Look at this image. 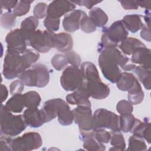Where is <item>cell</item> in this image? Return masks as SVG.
Returning <instances> with one entry per match:
<instances>
[{
	"label": "cell",
	"instance_id": "cell-30",
	"mask_svg": "<svg viewBox=\"0 0 151 151\" xmlns=\"http://www.w3.org/2000/svg\"><path fill=\"white\" fill-rule=\"evenodd\" d=\"M19 78L22 81L25 86L28 87H37V77L35 70L31 67L25 70L20 76Z\"/></svg>",
	"mask_w": 151,
	"mask_h": 151
},
{
	"label": "cell",
	"instance_id": "cell-37",
	"mask_svg": "<svg viewBox=\"0 0 151 151\" xmlns=\"http://www.w3.org/2000/svg\"><path fill=\"white\" fill-rule=\"evenodd\" d=\"M16 16L11 11H9L1 16L0 22L1 25L5 29H9L12 28L16 22Z\"/></svg>",
	"mask_w": 151,
	"mask_h": 151
},
{
	"label": "cell",
	"instance_id": "cell-21",
	"mask_svg": "<svg viewBox=\"0 0 151 151\" xmlns=\"http://www.w3.org/2000/svg\"><path fill=\"white\" fill-rule=\"evenodd\" d=\"M58 121L63 126H68L73 123V114L72 110L65 101L63 100L60 104L57 113Z\"/></svg>",
	"mask_w": 151,
	"mask_h": 151
},
{
	"label": "cell",
	"instance_id": "cell-11",
	"mask_svg": "<svg viewBox=\"0 0 151 151\" xmlns=\"http://www.w3.org/2000/svg\"><path fill=\"white\" fill-rule=\"evenodd\" d=\"M73 121L78 126L80 130H94L91 107L77 106L72 110Z\"/></svg>",
	"mask_w": 151,
	"mask_h": 151
},
{
	"label": "cell",
	"instance_id": "cell-38",
	"mask_svg": "<svg viewBox=\"0 0 151 151\" xmlns=\"http://www.w3.org/2000/svg\"><path fill=\"white\" fill-rule=\"evenodd\" d=\"M51 63L53 67L57 71H60L66 67L68 63L64 54H57L51 58Z\"/></svg>",
	"mask_w": 151,
	"mask_h": 151
},
{
	"label": "cell",
	"instance_id": "cell-47",
	"mask_svg": "<svg viewBox=\"0 0 151 151\" xmlns=\"http://www.w3.org/2000/svg\"><path fill=\"white\" fill-rule=\"evenodd\" d=\"M74 4H77L80 6H86L87 9H92V8L97 4L101 2V1H95L90 0H79V1H72Z\"/></svg>",
	"mask_w": 151,
	"mask_h": 151
},
{
	"label": "cell",
	"instance_id": "cell-13",
	"mask_svg": "<svg viewBox=\"0 0 151 151\" xmlns=\"http://www.w3.org/2000/svg\"><path fill=\"white\" fill-rule=\"evenodd\" d=\"M90 97V94L83 81L82 84L77 90L66 96V100L67 103L72 105L91 107V102L88 100Z\"/></svg>",
	"mask_w": 151,
	"mask_h": 151
},
{
	"label": "cell",
	"instance_id": "cell-19",
	"mask_svg": "<svg viewBox=\"0 0 151 151\" xmlns=\"http://www.w3.org/2000/svg\"><path fill=\"white\" fill-rule=\"evenodd\" d=\"M131 61L132 63L150 68V50L146 47L137 50L132 55Z\"/></svg>",
	"mask_w": 151,
	"mask_h": 151
},
{
	"label": "cell",
	"instance_id": "cell-36",
	"mask_svg": "<svg viewBox=\"0 0 151 151\" xmlns=\"http://www.w3.org/2000/svg\"><path fill=\"white\" fill-rule=\"evenodd\" d=\"M34 1H18L12 12L16 17H22L27 14L30 9L31 4Z\"/></svg>",
	"mask_w": 151,
	"mask_h": 151
},
{
	"label": "cell",
	"instance_id": "cell-3",
	"mask_svg": "<svg viewBox=\"0 0 151 151\" xmlns=\"http://www.w3.org/2000/svg\"><path fill=\"white\" fill-rule=\"evenodd\" d=\"M27 124L23 115H14L5 105L1 104L0 111L1 134L11 137L15 136L22 132Z\"/></svg>",
	"mask_w": 151,
	"mask_h": 151
},
{
	"label": "cell",
	"instance_id": "cell-2",
	"mask_svg": "<svg viewBox=\"0 0 151 151\" xmlns=\"http://www.w3.org/2000/svg\"><path fill=\"white\" fill-rule=\"evenodd\" d=\"M80 69L90 96L96 100L107 97L110 94V88L101 81L96 65L91 62L86 61L81 64Z\"/></svg>",
	"mask_w": 151,
	"mask_h": 151
},
{
	"label": "cell",
	"instance_id": "cell-7",
	"mask_svg": "<svg viewBox=\"0 0 151 151\" xmlns=\"http://www.w3.org/2000/svg\"><path fill=\"white\" fill-rule=\"evenodd\" d=\"M55 33L49 30H36L28 37V45L32 47L39 52H48L54 48Z\"/></svg>",
	"mask_w": 151,
	"mask_h": 151
},
{
	"label": "cell",
	"instance_id": "cell-10",
	"mask_svg": "<svg viewBox=\"0 0 151 151\" xmlns=\"http://www.w3.org/2000/svg\"><path fill=\"white\" fill-rule=\"evenodd\" d=\"M5 41L7 50L22 54L27 49V40L21 29L17 28L11 30L6 35Z\"/></svg>",
	"mask_w": 151,
	"mask_h": 151
},
{
	"label": "cell",
	"instance_id": "cell-28",
	"mask_svg": "<svg viewBox=\"0 0 151 151\" xmlns=\"http://www.w3.org/2000/svg\"><path fill=\"white\" fill-rule=\"evenodd\" d=\"M111 139L110 144L112 146L109 150L116 151H122L126 149L125 140L123 134L120 131H113L110 132Z\"/></svg>",
	"mask_w": 151,
	"mask_h": 151
},
{
	"label": "cell",
	"instance_id": "cell-52",
	"mask_svg": "<svg viewBox=\"0 0 151 151\" xmlns=\"http://www.w3.org/2000/svg\"><path fill=\"white\" fill-rule=\"evenodd\" d=\"M138 6L145 8L146 9L150 10L151 1H136Z\"/></svg>",
	"mask_w": 151,
	"mask_h": 151
},
{
	"label": "cell",
	"instance_id": "cell-33",
	"mask_svg": "<svg viewBox=\"0 0 151 151\" xmlns=\"http://www.w3.org/2000/svg\"><path fill=\"white\" fill-rule=\"evenodd\" d=\"M23 63L25 68L28 69L32 66L40 58V54L36 50L32 49H27L23 53L21 54Z\"/></svg>",
	"mask_w": 151,
	"mask_h": 151
},
{
	"label": "cell",
	"instance_id": "cell-50",
	"mask_svg": "<svg viewBox=\"0 0 151 151\" xmlns=\"http://www.w3.org/2000/svg\"><path fill=\"white\" fill-rule=\"evenodd\" d=\"M140 37L146 41L150 42V28H148L147 26H144L140 31Z\"/></svg>",
	"mask_w": 151,
	"mask_h": 151
},
{
	"label": "cell",
	"instance_id": "cell-4",
	"mask_svg": "<svg viewBox=\"0 0 151 151\" xmlns=\"http://www.w3.org/2000/svg\"><path fill=\"white\" fill-rule=\"evenodd\" d=\"M103 35L98 49L107 47H117L127 38L129 32L122 20L114 22L109 27H103Z\"/></svg>",
	"mask_w": 151,
	"mask_h": 151
},
{
	"label": "cell",
	"instance_id": "cell-12",
	"mask_svg": "<svg viewBox=\"0 0 151 151\" xmlns=\"http://www.w3.org/2000/svg\"><path fill=\"white\" fill-rule=\"evenodd\" d=\"M76 6L72 1L55 0L50 3L47 8V15L54 18H60L64 14L74 10Z\"/></svg>",
	"mask_w": 151,
	"mask_h": 151
},
{
	"label": "cell",
	"instance_id": "cell-42",
	"mask_svg": "<svg viewBox=\"0 0 151 151\" xmlns=\"http://www.w3.org/2000/svg\"><path fill=\"white\" fill-rule=\"evenodd\" d=\"M116 110L120 114L132 113L133 111V104L129 101L122 100L117 103L116 105Z\"/></svg>",
	"mask_w": 151,
	"mask_h": 151
},
{
	"label": "cell",
	"instance_id": "cell-8",
	"mask_svg": "<svg viewBox=\"0 0 151 151\" xmlns=\"http://www.w3.org/2000/svg\"><path fill=\"white\" fill-rule=\"evenodd\" d=\"M42 145L41 135L37 132H27L12 139V149L14 151H30L40 148Z\"/></svg>",
	"mask_w": 151,
	"mask_h": 151
},
{
	"label": "cell",
	"instance_id": "cell-6",
	"mask_svg": "<svg viewBox=\"0 0 151 151\" xmlns=\"http://www.w3.org/2000/svg\"><path fill=\"white\" fill-rule=\"evenodd\" d=\"M93 129H108L113 131H120L119 116L106 109L96 110L93 114Z\"/></svg>",
	"mask_w": 151,
	"mask_h": 151
},
{
	"label": "cell",
	"instance_id": "cell-51",
	"mask_svg": "<svg viewBox=\"0 0 151 151\" xmlns=\"http://www.w3.org/2000/svg\"><path fill=\"white\" fill-rule=\"evenodd\" d=\"M8 96V91L6 87L4 84H1V100L2 103L4 101H5Z\"/></svg>",
	"mask_w": 151,
	"mask_h": 151
},
{
	"label": "cell",
	"instance_id": "cell-16",
	"mask_svg": "<svg viewBox=\"0 0 151 151\" xmlns=\"http://www.w3.org/2000/svg\"><path fill=\"white\" fill-rule=\"evenodd\" d=\"M150 122L148 117H145L143 122L136 119L134 124L130 131L133 135L145 139L148 143H151Z\"/></svg>",
	"mask_w": 151,
	"mask_h": 151
},
{
	"label": "cell",
	"instance_id": "cell-49",
	"mask_svg": "<svg viewBox=\"0 0 151 151\" xmlns=\"http://www.w3.org/2000/svg\"><path fill=\"white\" fill-rule=\"evenodd\" d=\"M17 2H18V1H11V0L0 1L1 9L4 8L9 11H11V9H13L15 6Z\"/></svg>",
	"mask_w": 151,
	"mask_h": 151
},
{
	"label": "cell",
	"instance_id": "cell-29",
	"mask_svg": "<svg viewBox=\"0 0 151 151\" xmlns=\"http://www.w3.org/2000/svg\"><path fill=\"white\" fill-rule=\"evenodd\" d=\"M134 73L137 76L139 80L142 82L145 88L149 90L150 89V68L139 65L136 66Z\"/></svg>",
	"mask_w": 151,
	"mask_h": 151
},
{
	"label": "cell",
	"instance_id": "cell-14",
	"mask_svg": "<svg viewBox=\"0 0 151 151\" xmlns=\"http://www.w3.org/2000/svg\"><path fill=\"white\" fill-rule=\"evenodd\" d=\"M22 115L27 126L31 127H40L44 123H46L45 118L42 110L38 109V107L27 108Z\"/></svg>",
	"mask_w": 151,
	"mask_h": 151
},
{
	"label": "cell",
	"instance_id": "cell-40",
	"mask_svg": "<svg viewBox=\"0 0 151 151\" xmlns=\"http://www.w3.org/2000/svg\"><path fill=\"white\" fill-rule=\"evenodd\" d=\"M94 138L101 143H107L111 139V134L104 129L94 130Z\"/></svg>",
	"mask_w": 151,
	"mask_h": 151
},
{
	"label": "cell",
	"instance_id": "cell-39",
	"mask_svg": "<svg viewBox=\"0 0 151 151\" xmlns=\"http://www.w3.org/2000/svg\"><path fill=\"white\" fill-rule=\"evenodd\" d=\"M80 28L86 33H91L96 30V27L93 24L86 13L83 15L81 19Z\"/></svg>",
	"mask_w": 151,
	"mask_h": 151
},
{
	"label": "cell",
	"instance_id": "cell-48",
	"mask_svg": "<svg viewBox=\"0 0 151 151\" xmlns=\"http://www.w3.org/2000/svg\"><path fill=\"white\" fill-rule=\"evenodd\" d=\"M122 6L126 10L127 9H137L138 5L136 1H119Z\"/></svg>",
	"mask_w": 151,
	"mask_h": 151
},
{
	"label": "cell",
	"instance_id": "cell-53",
	"mask_svg": "<svg viewBox=\"0 0 151 151\" xmlns=\"http://www.w3.org/2000/svg\"><path fill=\"white\" fill-rule=\"evenodd\" d=\"M150 10H149V9H146V11H145V16H144V19H145V22H146V24H147V27H148V28H150Z\"/></svg>",
	"mask_w": 151,
	"mask_h": 151
},
{
	"label": "cell",
	"instance_id": "cell-43",
	"mask_svg": "<svg viewBox=\"0 0 151 151\" xmlns=\"http://www.w3.org/2000/svg\"><path fill=\"white\" fill-rule=\"evenodd\" d=\"M48 5L44 2H39L37 4L33 10L34 17L38 19H42L47 15Z\"/></svg>",
	"mask_w": 151,
	"mask_h": 151
},
{
	"label": "cell",
	"instance_id": "cell-41",
	"mask_svg": "<svg viewBox=\"0 0 151 151\" xmlns=\"http://www.w3.org/2000/svg\"><path fill=\"white\" fill-rule=\"evenodd\" d=\"M60 18H54L47 16L44 21V25L47 30L52 32L57 31L60 28Z\"/></svg>",
	"mask_w": 151,
	"mask_h": 151
},
{
	"label": "cell",
	"instance_id": "cell-20",
	"mask_svg": "<svg viewBox=\"0 0 151 151\" xmlns=\"http://www.w3.org/2000/svg\"><path fill=\"white\" fill-rule=\"evenodd\" d=\"M141 17L142 16L138 14L127 15L123 17L122 21L127 30L135 33L144 27Z\"/></svg>",
	"mask_w": 151,
	"mask_h": 151
},
{
	"label": "cell",
	"instance_id": "cell-22",
	"mask_svg": "<svg viewBox=\"0 0 151 151\" xmlns=\"http://www.w3.org/2000/svg\"><path fill=\"white\" fill-rule=\"evenodd\" d=\"M32 67L35 70L37 77V87H45L50 81V72L47 67L43 64H37Z\"/></svg>",
	"mask_w": 151,
	"mask_h": 151
},
{
	"label": "cell",
	"instance_id": "cell-45",
	"mask_svg": "<svg viewBox=\"0 0 151 151\" xmlns=\"http://www.w3.org/2000/svg\"><path fill=\"white\" fill-rule=\"evenodd\" d=\"M12 139L11 136L1 134L0 139V151H9L12 149Z\"/></svg>",
	"mask_w": 151,
	"mask_h": 151
},
{
	"label": "cell",
	"instance_id": "cell-24",
	"mask_svg": "<svg viewBox=\"0 0 151 151\" xmlns=\"http://www.w3.org/2000/svg\"><path fill=\"white\" fill-rule=\"evenodd\" d=\"M5 106L12 113H21L25 107L23 94H17L12 95V96L6 101Z\"/></svg>",
	"mask_w": 151,
	"mask_h": 151
},
{
	"label": "cell",
	"instance_id": "cell-9",
	"mask_svg": "<svg viewBox=\"0 0 151 151\" xmlns=\"http://www.w3.org/2000/svg\"><path fill=\"white\" fill-rule=\"evenodd\" d=\"M83 83L81 69L78 67L68 66L60 77V84L65 91H74Z\"/></svg>",
	"mask_w": 151,
	"mask_h": 151
},
{
	"label": "cell",
	"instance_id": "cell-35",
	"mask_svg": "<svg viewBox=\"0 0 151 151\" xmlns=\"http://www.w3.org/2000/svg\"><path fill=\"white\" fill-rule=\"evenodd\" d=\"M127 150L130 151H145L147 150V146L142 138L132 135L129 139Z\"/></svg>",
	"mask_w": 151,
	"mask_h": 151
},
{
	"label": "cell",
	"instance_id": "cell-31",
	"mask_svg": "<svg viewBox=\"0 0 151 151\" xmlns=\"http://www.w3.org/2000/svg\"><path fill=\"white\" fill-rule=\"evenodd\" d=\"M25 106L28 108H37L41 102V97L38 93L29 91L23 94Z\"/></svg>",
	"mask_w": 151,
	"mask_h": 151
},
{
	"label": "cell",
	"instance_id": "cell-1",
	"mask_svg": "<svg viewBox=\"0 0 151 151\" xmlns=\"http://www.w3.org/2000/svg\"><path fill=\"white\" fill-rule=\"evenodd\" d=\"M100 53L98 63L104 77L112 83H116L120 78L122 69L129 63L130 59L116 47H107L98 49Z\"/></svg>",
	"mask_w": 151,
	"mask_h": 151
},
{
	"label": "cell",
	"instance_id": "cell-23",
	"mask_svg": "<svg viewBox=\"0 0 151 151\" xmlns=\"http://www.w3.org/2000/svg\"><path fill=\"white\" fill-rule=\"evenodd\" d=\"M88 14V17L96 27H104L108 21L107 14L100 8H92Z\"/></svg>",
	"mask_w": 151,
	"mask_h": 151
},
{
	"label": "cell",
	"instance_id": "cell-46",
	"mask_svg": "<svg viewBox=\"0 0 151 151\" xmlns=\"http://www.w3.org/2000/svg\"><path fill=\"white\" fill-rule=\"evenodd\" d=\"M24 84L20 79L14 80L11 83L9 86L11 94L14 95L17 94H21L24 88Z\"/></svg>",
	"mask_w": 151,
	"mask_h": 151
},
{
	"label": "cell",
	"instance_id": "cell-25",
	"mask_svg": "<svg viewBox=\"0 0 151 151\" xmlns=\"http://www.w3.org/2000/svg\"><path fill=\"white\" fill-rule=\"evenodd\" d=\"M137 78L133 74L128 72H123L120 78L116 83V86L120 90L128 91L132 88Z\"/></svg>",
	"mask_w": 151,
	"mask_h": 151
},
{
	"label": "cell",
	"instance_id": "cell-5",
	"mask_svg": "<svg viewBox=\"0 0 151 151\" xmlns=\"http://www.w3.org/2000/svg\"><path fill=\"white\" fill-rule=\"evenodd\" d=\"M26 70L21 54L6 50L3 64L2 74L5 78L12 80L19 77Z\"/></svg>",
	"mask_w": 151,
	"mask_h": 151
},
{
	"label": "cell",
	"instance_id": "cell-34",
	"mask_svg": "<svg viewBox=\"0 0 151 151\" xmlns=\"http://www.w3.org/2000/svg\"><path fill=\"white\" fill-rule=\"evenodd\" d=\"M83 146L87 150L90 151H103L106 149V146L103 143L99 142L94 136L86 137L82 140Z\"/></svg>",
	"mask_w": 151,
	"mask_h": 151
},
{
	"label": "cell",
	"instance_id": "cell-44",
	"mask_svg": "<svg viewBox=\"0 0 151 151\" xmlns=\"http://www.w3.org/2000/svg\"><path fill=\"white\" fill-rule=\"evenodd\" d=\"M67 60L68 64H70L71 65L80 67L81 65V58L80 55L73 51H69L64 54Z\"/></svg>",
	"mask_w": 151,
	"mask_h": 151
},
{
	"label": "cell",
	"instance_id": "cell-18",
	"mask_svg": "<svg viewBox=\"0 0 151 151\" xmlns=\"http://www.w3.org/2000/svg\"><path fill=\"white\" fill-rule=\"evenodd\" d=\"M146 45L139 40L134 37H127L119 45V47L125 55H132L134 52L140 48Z\"/></svg>",
	"mask_w": 151,
	"mask_h": 151
},
{
	"label": "cell",
	"instance_id": "cell-15",
	"mask_svg": "<svg viewBox=\"0 0 151 151\" xmlns=\"http://www.w3.org/2000/svg\"><path fill=\"white\" fill-rule=\"evenodd\" d=\"M86 12L80 9H75L66 15L63 21L64 30L68 32H73L80 29V21Z\"/></svg>",
	"mask_w": 151,
	"mask_h": 151
},
{
	"label": "cell",
	"instance_id": "cell-26",
	"mask_svg": "<svg viewBox=\"0 0 151 151\" xmlns=\"http://www.w3.org/2000/svg\"><path fill=\"white\" fill-rule=\"evenodd\" d=\"M144 99V93L142 86L137 80L132 88L128 91L129 101L134 105L139 104L142 102Z\"/></svg>",
	"mask_w": 151,
	"mask_h": 151
},
{
	"label": "cell",
	"instance_id": "cell-27",
	"mask_svg": "<svg viewBox=\"0 0 151 151\" xmlns=\"http://www.w3.org/2000/svg\"><path fill=\"white\" fill-rule=\"evenodd\" d=\"M39 24L38 19L34 16H29L24 19L21 24V29L23 32L25 37L28 38V37L36 31Z\"/></svg>",
	"mask_w": 151,
	"mask_h": 151
},
{
	"label": "cell",
	"instance_id": "cell-17",
	"mask_svg": "<svg viewBox=\"0 0 151 151\" xmlns=\"http://www.w3.org/2000/svg\"><path fill=\"white\" fill-rule=\"evenodd\" d=\"M73 41L70 34L66 32L55 34L54 38V48L59 51L66 52L71 50Z\"/></svg>",
	"mask_w": 151,
	"mask_h": 151
},
{
	"label": "cell",
	"instance_id": "cell-32",
	"mask_svg": "<svg viewBox=\"0 0 151 151\" xmlns=\"http://www.w3.org/2000/svg\"><path fill=\"white\" fill-rule=\"evenodd\" d=\"M120 131L124 133H128L131 131L135 120V117L132 113L120 114L119 116Z\"/></svg>",
	"mask_w": 151,
	"mask_h": 151
}]
</instances>
